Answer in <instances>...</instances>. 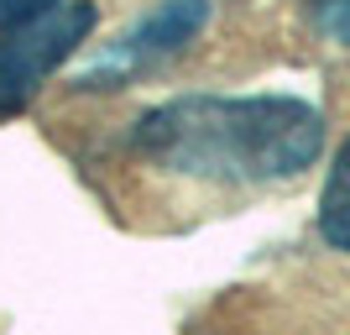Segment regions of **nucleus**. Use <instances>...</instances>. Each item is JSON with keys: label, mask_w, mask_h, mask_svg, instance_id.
Masks as SVG:
<instances>
[{"label": "nucleus", "mask_w": 350, "mask_h": 335, "mask_svg": "<svg viewBox=\"0 0 350 335\" xmlns=\"http://www.w3.org/2000/svg\"><path fill=\"white\" fill-rule=\"evenodd\" d=\"M131 152L193 194L241 199L298 184L324 152V116L298 95H178L131 126Z\"/></svg>", "instance_id": "obj_1"}, {"label": "nucleus", "mask_w": 350, "mask_h": 335, "mask_svg": "<svg viewBox=\"0 0 350 335\" xmlns=\"http://www.w3.org/2000/svg\"><path fill=\"white\" fill-rule=\"evenodd\" d=\"M94 21H100L94 0H58L53 11L0 32V121L27 110L31 95L84 47Z\"/></svg>", "instance_id": "obj_2"}, {"label": "nucleus", "mask_w": 350, "mask_h": 335, "mask_svg": "<svg viewBox=\"0 0 350 335\" xmlns=\"http://www.w3.org/2000/svg\"><path fill=\"white\" fill-rule=\"evenodd\" d=\"M204 21H209V0H162L157 11H146L142 21L120 37V47L100 63L94 79H131V73H142V69H157V63H167L173 53H183V47L204 32ZM94 79H89V84H94Z\"/></svg>", "instance_id": "obj_3"}, {"label": "nucleus", "mask_w": 350, "mask_h": 335, "mask_svg": "<svg viewBox=\"0 0 350 335\" xmlns=\"http://www.w3.org/2000/svg\"><path fill=\"white\" fill-rule=\"evenodd\" d=\"M319 236H324V247L350 251V136L335 147V162H329V173H324Z\"/></svg>", "instance_id": "obj_4"}, {"label": "nucleus", "mask_w": 350, "mask_h": 335, "mask_svg": "<svg viewBox=\"0 0 350 335\" xmlns=\"http://www.w3.org/2000/svg\"><path fill=\"white\" fill-rule=\"evenodd\" d=\"M308 5V21L329 37V42L350 47V0H304Z\"/></svg>", "instance_id": "obj_5"}, {"label": "nucleus", "mask_w": 350, "mask_h": 335, "mask_svg": "<svg viewBox=\"0 0 350 335\" xmlns=\"http://www.w3.org/2000/svg\"><path fill=\"white\" fill-rule=\"evenodd\" d=\"M53 5H58V0H0V32L21 27V21H31V16L53 11Z\"/></svg>", "instance_id": "obj_6"}]
</instances>
